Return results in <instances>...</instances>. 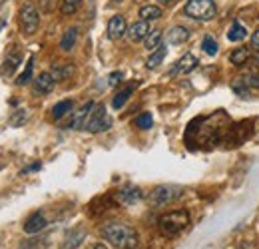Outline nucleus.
Here are the masks:
<instances>
[{
	"instance_id": "11",
	"label": "nucleus",
	"mask_w": 259,
	"mask_h": 249,
	"mask_svg": "<svg viewBox=\"0 0 259 249\" xmlns=\"http://www.w3.org/2000/svg\"><path fill=\"white\" fill-rule=\"evenodd\" d=\"M142 197H144L142 189L136 186H128V187H124V189L118 191V199H120L124 205H134V203H138Z\"/></svg>"
},
{
	"instance_id": "1",
	"label": "nucleus",
	"mask_w": 259,
	"mask_h": 249,
	"mask_svg": "<svg viewBox=\"0 0 259 249\" xmlns=\"http://www.w3.org/2000/svg\"><path fill=\"white\" fill-rule=\"evenodd\" d=\"M104 239L116 249H138V231L124 221H110L102 227Z\"/></svg>"
},
{
	"instance_id": "28",
	"label": "nucleus",
	"mask_w": 259,
	"mask_h": 249,
	"mask_svg": "<svg viewBox=\"0 0 259 249\" xmlns=\"http://www.w3.org/2000/svg\"><path fill=\"white\" fill-rule=\"evenodd\" d=\"M241 82H243L247 88H259V72H249L247 76L241 78Z\"/></svg>"
},
{
	"instance_id": "19",
	"label": "nucleus",
	"mask_w": 259,
	"mask_h": 249,
	"mask_svg": "<svg viewBox=\"0 0 259 249\" xmlns=\"http://www.w3.org/2000/svg\"><path fill=\"white\" fill-rule=\"evenodd\" d=\"M72 72H74V68H72V64H68V62L56 64V66L50 70V74L54 76V80H56V82H58V80H66Z\"/></svg>"
},
{
	"instance_id": "2",
	"label": "nucleus",
	"mask_w": 259,
	"mask_h": 249,
	"mask_svg": "<svg viewBox=\"0 0 259 249\" xmlns=\"http://www.w3.org/2000/svg\"><path fill=\"white\" fill-rule=\"evenodd\" d=\"M158 225H160V231L165 237H176V235H180L190 225V214L184 212V210L169 212V214H165V216L160 218Z\"/></svg>"
},
{
	"instance_id": "34",
	"label": "nucleus",
	"mask_w": 259,
	"mask_h": 249,
	"mask_svg": "<svg viewBox=\"0 0 259 249\" xmlns=\"http://www.w3.org/2000/svg\"><path fill=\"white\" fill-rule=\"evenodd\" d=\"M94 249H108V247H106L104 243H98V245H94Z\"/></svg>"
},
{
	"instance_id": "33",
	"label": "nucleus",
	"mask_w": 259,
	"mask_h": 249,
	"mask_svg": "<svg viewBox=\"0 0 259 249\" xmlns=\"http://www.w3.org/2000/svg\"><path fill=\"white\" fill-rule=\"evenodd\" d=\"M253 60L259 64V50H255V54H253Z\"/></svg>"
},
{
	"instance_id": "5",
	"label": "nucleus",
	"mask_w": 259,
	"mask_h": 249,
	"mask_svg": "<svg viewBox=\"0 0 259 249\" xmlns=\"http://www.w3.org/2000/svg\"><path fill=\"white\" fill-rule=\"evenodd\" d=\"M40 26V12L32 2H24L20 8V28L26 36H32Z\"/></svg>"
},
{
	"instance_id": "17",
	"label": "nucleus",
	"mask_w": 259,
	"mask_h": 249,
	"mask_svg": "<svg viewBox=\"0 0 259 249\" xmlns=\"http://www.w3.org/2000/svg\"><path fill=\"white\" fill-rule=\"evenodd\" d=\"M76 40H78V28H68L64 32V36H62V40H60V48L64 50V52H70L74 46H76Z\"/></svg>"
},
{
	"instance_id": "22",
	"label": "nucleus",
	"mask_w": 259,
	"mask_h": 249,
	"mask_svg": "<svg viewBox=\"0 0 259 249\" xmlns=\"http://www.w3.org/2000/svg\"><path fill=\"white\" fill-rule=\"evenodd\" d=\"M132 92H134V86H126L124 90H120V92L114 96V100H112V106L116 108V110H120L126 102H128V98L132 96Z\"/></svg>"
},
{
	"instance_id": "23",
	"label": "nucleus",
	"mask_w": 259,
	"mask_h": 249,
	"mask_svg": "<svg viewBox=\"0 0 259 249\" xmlns=\"http://www.w3.org/2000/svg\"><path fill=\"white\" fill-rule=\"evenodd\" d=\"M163 58H165V48L160 46V48H156L152 54H150V58H148V68H156V66H160L163 62Z\"/></svg>"
},
{
	"instance_id": "14",
	"label": "nucleus",
	"mask_w": 259,
	"mask_h": 249,
	"mask_svg": "<svg viewBox=\"0 0 259 249\" xmlns=\"http://www.w3.org/2000/svg\"><path fill=\"white\" fill-rule=\"evenodd\" d=\"M190 38V30L186 26H174L167 32V42L169 44H184Z\"/></svg>"
},
{
	"instance_id": "32",
	"label": "nucleus",
	"mask_w": 259,
	"mask_h": 249,
	"mask_svg": "<svg viewBox=\"0 0 259 249\" xmlns=\"http://www.w3.org/2000/svg\"><path fill=\"white\" fill-rule=\"evenodd\" d=\"M6 26V14H0V32Z\"/></svg>"
},
{
	"instance_id": "26",
	"label": "nucleus",
	"mask_w": 259,
	"mask_h": 249,
	"mask_svg": "<svg viewBox=\"0 0 259 249\" xmlns=\"http://www.w3.org/2000/svg\"><path fill=\"white\" fill-rule=\"evenodd\" d=\"M201 48H203V52L209 54V56H215V54H218V42H215L211 36H205V38H203Z\"/></svg>"
},
{
	"instance_id": "30",
	"label": "nucleus",
	"mask_w": 259,
	"mask_h": 249,
	"mask_svg": "<svg viewBox=\"0 0 259 249\" xmlns=\"http://www.w3.org/2000/svg\"><path fill=\"white\" fill-rule=\"evenodd\" d=\"M120 78H122V74H120V72H114V74H110V76H108V80H110L108 84H110V86H114V84H118V82H120Z\"/></svg>"
},
{
	"instance_id": "24",
	"label": "nucleus",
	"mask_w": 259,
	"mask_h": 249,
	"mask_svg": "<svg viewBox=\"0 0 259 249\" xmlns=\"http://www.w3.org/2000/svg\"><path fill=\"white\" fill-rule=\"evenodd\" d=\"M32 68H34V58H28V64H26V70L18 76V80H16V84L18 86H26L30 80H32Z\"/></svg>"
},
{
	"instance_id": "10",
	"label": "nucleus",
	"mask_w": 259,
	"mask_h": 249,
	"mask_svg": "<svg viewBox=\"0 0 259 249\" xmlns=\"http://www.w3.org/2000/svg\"><path fill=\"white\" fill-rule=\"evenodd\" d=\"M128 38L132 42H142V40H146V36L150 34V24H148V20H138V22H134L132 26L128 28Z\"/></svg>"
},
{
	"instance_id": "27",
	"label": "nucleus",
	"mask_w": 259,
	"mask_h": 249,
	"mask_svg": "<svg viewBox=\"0 0 259 249\" xmlns=\"http://www.w3.org/2000/svg\"><path fill=\"white\" fill-rule=\"evenodd\" d=\"M152 124H154V118H152V114H150V112H144L142 116H138V118H136V126H138V128H142V130L152 128Z\"/></svg>"
},
{
	"instance_id": "35",
	"label": "nucleus",
	"mask_w": 259,
	"mask_h": 249,
	"mask_svg": "<svg viewBox=\"0 0 259 249\" xmlns=\"http://www.w3.org/2000/svg\"><path fill=\"white\" fill-rule=\"evenodd\" d=\"M160 2H162V4H171L174 0H160Z\"/></svg>"
},
{
	"instance_id": "13",
	"label": "nucleus",
	"mask_w": 259,
	"mask_h": 249,
	"mask_svg": "<svg viewBox=\"0 0 259 249\" xmlns=\"http://www.w3.org/2000/svg\"><path fill=\"white\" fill-rule=\"evenodd\" d=\"M46 225H48L46 218H44L40 212H36V214H32L30 218L26 219V223H24V231L32 235V233H38V231H42Z\"/></svg>"
},
{
	"instance_id": "25",
	"label": "nucleus",
	"mask_w": 259,
	"mask_h": 249,
	"mask_svg": "<svg viewBox=\"0 0 259 249\" xmlns=\"http://www.w3.org/2000/svg\"><path fill=\"white\" fill-rule=\"evenodd\" d=\"M80 6H82V0H62L60 12H62L64 16H70V14H74Z\"/></svg>"
},
{
	"instance_id": "6",
	"label": "nucleus",
	"mask_w": 259,
	"mask_h": 249,
	"mask_svg": "<svg viewBox=\"0 0 259 249\" xmlns=\"http://www.w3.org/2000/svg\"><path fill=\"white\" fill-rule=\"evenodd\" d=\"M110 126H112V120H110V116L106 114V108H104L102 104H98V106H94V110L90 112V118H88L84 130H88V132H92V134H98V132L108 130Z\"/></svg>"
},
{
	"instance_id": "36",
	"label": "nucleus",
	"mask_w": 259,
	"mask_h": 249,
	"mask_svg": "<svg viewBox=\"0 0 259 249\" xmlns=\"http://www.w3.org/2000/svg\"><path fill=\"white\" fill-rule=\"evenodd\" d=\"M114 2H124V0H114Z\"/></svg>"
},
{
	"instance_id": "21",
	"label": "nucleus",
	"mask_w": 259,
	"mask_h": 249,
	"mask_svg": "<svg viewBox=\"0 0 259 249\" xmlns=\"http://www.w3.org/2000/svg\"><path fill=\"white\" fill-rule=\"evenodd\" d=\"M245 36H247V30H245V26H241L239 22H233L229 32H227V38H229L231 42H241Z\"/></svg>"
},
{
	"instance_id": "16",
	"label": "nucleus",
	"mask_w": 259,
	"mask_h": 249,
	"mask_svg": "<svg viewBox=\"0 0 259 249\" xmlns=\"http://www.w3.org/2000/svg\"><path fill=\"white\" fill-rule=\"evenodd\" d=\"M140 18L142 20H158V18H162V8L156 4H146L140 8Z\"/></svg>"
},
{
	"instance_id": "8",
	"label": "nucleus",
	"mask_w": 259,
	"mask_h": 249,
	"mask_svg": "<svg viewBox=\"0 0 259 249\" xmlns=\"http://www.w3.org/2000/svg\"><path fill=\"white\" fill-rule=\"evenodd\" d=\"M197 58H195L194 54H186V56H182L178 62L174 64V68H171V76H186V74H190V72H194L195 68H197Z\"/></svg>"
},
{
	"instance_id": "29",
	"label": "nucleus",
	"mask_w": 259,
	"mask_h": 249,
	"mask_svg": "<svg viewBox=\"0 0 259 249\" xmlns=\"http://www.w3.org/2000/svg\"><path fill=\"white\" fill-rule=\"evenodd\" d=\"M4 64H6V66H4V72H6V74H12V72L16 70V66L20 64V56H18V54H14V56L6 58V62Z\"/></svg>"
},
{
	"instance_id": "15",
	"label": "nucleus",
	"mask_w": 259,
	"mask_h": 249,
	"mask_svg": "<svg viewBox=\"0 0 259 249\" xmlns=\"http://www.w3.org/2000/svg\"><path fill=\"white\" fill-rule=\"evenodd\" d=\"M249 58H251V50L249 48H235L229 54V62L233 66H243V64H247Z\"/></svg>"
},
{
	"instance_id": "7",
	"label": "nucleus",
	"mask_w": 259,
	"mask_h": 249,
	"mask_svg": "<svg viewBox=\"0 0 259 249\" xmlns=\"http://www.w3.org/2000/svg\"><path fill=\"white\" fill-rule=\"evenodd\" d=\"M126 32H128V24L122 14H116L110 18V22H108V38L110 40H120Z\"/></svg>"
},
{
	"instance_id": "31",
	"label": "nucleus",
	"mask_w": 259,
	"mask_h": 249,
	"mask_svg": "<svg viewBox=\"0 0 259 249\" xmlns=\"http://www.w3.org/2000/svg\"><path fill=\"white\" fill-rule=\"evenodd\" d=\"M251 48H253V50H259V30H255L253 36H251Z\"/></svg>"
},
{
	"instance_id": "18",
	"label": "nucleus",
	"mask_w": 259,
	"mask_h": 249,
	"mask_svg": "<svg viewBox=\"0 0 259 249\" xmlns=\"http://www.w3.org/2000/svg\"><path fill=\"white\" fill-rule=\"evenodd\" d=\"M162 30H158V28H154V30H150V34L146 36V40H144V44H146V48L150 50V52H154L156 48H160L162 46Z\"/></svg>"
},
{
	"instance_id": "9",
	"label": "nucleus",
	"mask_w": 259,
	"mask_h": 249,
	"mask_svg": "<svg viewBox=\"0 0 259 249\" xmlns=\"http://www.w3.org/2000/svg\"><path fill=\"white\" fill-rule=\"evenodd\" d=\"M94 106H96L94 102H86V104L74 114V118H72V122H70V128H74V130H84L88 118H90V112L94 110Z\"/></svg>"
},
{
	"instance_id": "20",
	"label": "nucleus",
	"mask_w": 259,
	"mask_h": 249,
	"mask_svg": "<svg viewBox=\"0 0 259 249\" xmlns=\"http://www.w3.org/2000/svg\"><path fill=\"white\" fill-rule=\"evenodd\" d=\"M72 108H74V102H72V100H62V102H58V104L52 108V118H54V120L64 118L68 112H72Z\"/></svg>"
},
{
	"instance_id": "3",
	"label": "nucleus",
	"mask_w": 259,
	"mask_h": 249,
	"mask_svg": "<svg viewBox=\"0 0 259 249\" xmlns=\"http://www.w3.org/2000/svg\"><path fill=\"white\" fill-rule=\"evenodd\" d=\"M184 14L194 18V20H213L215 14H218V8H215V2L213 0H188L186 2V8H184Z\"/></svg>"
},
{
	"instance_id": "12",
	"label": "nucleus",
	"mask_w": 259,
	"mask_h": 249,
	"mask_svg": "<svg viewBox=\"0 0 259 249\" xmlns=\"http://www.w3.org/2000/svg\"><path fill=\"white\" fill-rule=\"evenodd\" d=\"M54 84H56V80H54V76L50 74V72H42L36 80H34V92L36 94H48L52 92V88H54Z\"/></svg>"
},
{
	"instance_id": "4",
	"label": "nucleus",
	"mask_w": 259,
	"mask_h": 249,
	"mask_svg": "<svg viewBox=\"0 0 259 249\" xmlns=\"http://www.w3.org/2000/svg\"><path fill=\"white\" fill-rule=\"evenodd\" d=\"M184 197V187L182 186H174V184H163V186H158L152 193H150V201L152 205H169L178 199Z\"/></svg>"
}]
</instances>
